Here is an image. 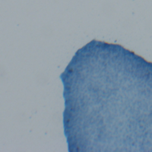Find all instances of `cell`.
<instances>
[{
	"label": "cell",
	"mask_w": 152,
	"mask_h": 152,
	"mask_svg": "<svg viewBox=\"0 0 152 152\" xmlns=\"http://www.w3.org/2000/svg\"><path fill=\"white\" fill-rule=\"evenodd\" d=\"M60 78L70 151H152V62L93 39Z\"/></svg>",
	"instance_id": "6da1fadb"
}]
</instances>
